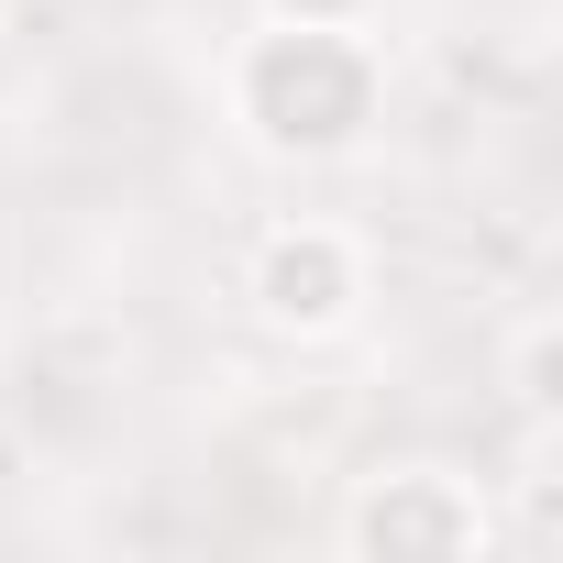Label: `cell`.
I'll list each match as a JSON object with an SVG mask.
<instances>
[{
  "mask_svg": "<svg viewBox=\"0 0 563 563\" xmlns=\"http://www.w3.org/2000/svg\"><path fill=\"white\" fill-rule=\"evenodd\" d=\"M376 0H265V23H365Z\"/></svg>",
  "mask_w": 563,
  "mask_h": 563,
  "instance_id": "5",
  "label": "cell"
},
{
  "mask_svg": "<svg viewBox=\"0 0 563 563\" xmlns=\"http://www.w3.org/2000/svg\"><path fill=\"white\" fill-rule=\"evenodd\" d=\"M221 100L254 155L332 166L387 122V56L365 45V23H254L221 67Z\"/></svg>",
  "mask_w": 563,
  "mask_h": 563,
  "instance_id": "1",
  "label": "cell"
},
{
  "mask_svg": "<svg viewBox=\"0 0 563 563\" xmlns=\"http://www.w3.org/2000/svg\"><path fill=\"white\" fill-rule=\"evenodd\" d=\"M343 552L354 563H475L497 552V508L453 464H376L343 497Z\"/></svg>",
  "mask_w": 563,
  "mask_h": 563,
  "instance_id": "2",
  "label": "cell"
},
{
  "mask_svg": "<svg viewBox=\"0 0 563 563\" xmlns=\"http://www.w3.org/2000/svg\"><path fill=\"white\" fill-rule=\"evenodd\" d=\"M508 409H519L530 431L563 420V321H552V310H530V321L508 332Z\"/></svg>",
  "mask_w": 563,
  "mask_h": 563,
  "instance_id": "4",
  "label": "cell"
},
{
  "mask_svg": "<svg viewBox=\"0 0 563 563\" xmlns=\"http://www.w3.org/2000/svg\"><path fill=\"white\" fill-rule=\"evenodd\" d=\"M243 299L276 343H332L365 310V243L343 221H276L243 265Z\"/></svg>",
  "mask_w": 563,
  "mask_h": 563,
  "instance_id": "3",
  "label": "cell"
}]
</instances>
